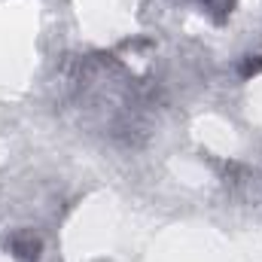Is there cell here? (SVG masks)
<instances>
[{
    "instance_id": "cell-1",
    "label": "cell",
    "mask_w": 262,
    "mask_h": 262,
    "mask_svg": "<svg viewBox=\"0 0 262 262\" xmlns=\"http://www.w3.org/2000/svg\"><path fill=\"white\" fill-rule=\"evenodd\" d=\"M12 253L18 256V259H34L37 256V250H40V244L31 238V235H21V238H12Z\"/></svg>"
},
{
    "instance_id": "cell-2",
    "label": "cell",
    "mask_w": 262,
    "mask_h": 262,
    "mask_svg": "<svg viewBox=\"0 0 262 262\" xmlns=\"http://www.w3.org/2000/svg\"><path fill=\"white\" fill-rule=\"evenodd\" d=\"M198 3H201V6H207L210 12H216L220 18H223V15L232 9V0H198Z\"/></svg>"
}]
</instances>
